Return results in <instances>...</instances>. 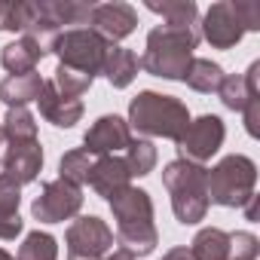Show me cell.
I'll return each instance as SVG.
<instances>
[{
    "label": "cell",
    "mask_w": 260,
    "mask_h": 260,
    "mask_svg": "<svg viewBox=\"0 0 260 260\" xmlns=\"http://www.w3.org/2000/svg\"><path fill=\"white\" fill-rule=\"evenodd\" d=\"M199 43V31L196 28H172V25H159L147 34V49L138 61V68H144L153 77L162 80H184L187 68L193 61V49Z\"/></svg>",
    "instance_id": "1"
},
{
    "label": "cell",
    "mask_w": 260,
    "mask_h": 260,
    "mask_svg": "<svg viewBox=\"0 0 260 260\" xmlns=\"http://www.w3.org/2000/svg\"><path fill=\"white\" fill-rule=\"evenodd\" d=\"M125 122H128V128H135L138 135L178 141L190 125V110L175 95H162V92L147 89V92H138L132 98Z\"/></svg>",
    "instance_id": "2"
},
{
    "label": "cell",
    "mask_w": 260,
    "mask_h": 260,
    "mask_svg": "<svg viewBox=\"0 0 260 260\" xmlns=\"http://www.w3.org/2000/svg\"><path fill=\"white\" fill-rule=\"evenodd\" d=\"M254 184H257V166L242 153L223 156L205 175L208 202L223 205V208H242L245 202H251L254 199Z\"/></svg>",
    "instance_id": "3"
},
{
    "label": "cell",
    "mask_w": 260,
    "mask_h": 260,
    "mask_svg": "<svg viewBox=\"0 0 260 260\" xmlns=\"http://www.w3.org/2000/svg\"><path fill=\"white\" fill-rule=\"evenodd\" d=\"M110 43L101 40L95 31L89 28H71V31H58L49 43V52L58 55V64L74 68L86 77L95 80V74H101L104 68V55H107Z\"/></svg>",
    "instance_id": "4"
},
{
    "label": "cell",
    "mask_w": 260,
    "mask_h": 260,
    "mask_svg": "<svg viewBox=\"0 0 260 260\" xmlns=\"http://www.w3.org/2000/svg\"><path fill=\"white\" fill-rule=\"evenodd\" d=\"M226 138V128H223V119L214 116V113H205L199 119H190L187 132L178 138V159H187V162H196V166H205L223 144Z\"/></svg>",
    "instance_id": "5"
},
{
    "label": "cell",
    "mask_w": 260,
    "mask_h": 260,
    "mask_svg": "<svg viewBox=\"0 0 260 260\" xmlns=\"http://www.w3.org/2000/svg\"><path fill=\"white\" fill-rule=\"evenodd\" d=\"M64 245H68V260H101L113 248V230L101 217L86 214L68 226Z\"/></svg>",
    "instance_id": "6"
},
{
    "label": "cell",
    "mask_w": 260,
    "mask_h": 260,
    "mask_svg": "<svg viewBox=\"0 0 260 260\" xmlns=\"http://www.w3.org/2000/svg\"><path fill=\"white\" fill-rule=\"evenodd\" d=\"M80 208H83V187L58 178V181L43 184V193L34 199L31 214L40 223H64V220L77 217Z\"/></svg>",
    "instance_id": "7"
},
{
    "label": "cell",
    "mask_w": 260,
    "mask_h": 260,
    "mask_svg": "<svg viewBox=\"0 0 260 260\" xmlns=\"http://www.w3.org/2000/svg\"><path fill=\"white\" fill-rule=\"evenodd\" d=\"M128 144H132V128L116 113L98 116L83 135V150L89 156H116V150H125Z\"/></svg>",
    "instance_id": "8"
},
{
    "label": "cell",
    "mask_w": 260,
    "mask_h": 260,
    "mask_svg": "<svg viewBox=\"0 0 260 260\" xmlns=\"http://www.w3.org/2000/svg\"><path fill=\"white\" fill-rule=\"evenodd\" d=\"M138 28V13L128 4H98L89 16V31H95L101 40L116 46V40H125Z\"/></svg>",
    "instance_id": "9"
},
{
    "label": "cell",
    "mask_w": 260,
    "mask_h": 260,
    "mask_svg": "<svg viewBox=\"0 0 260 260\" xmlns=\"http://www.w3.org/2000/svg\"><path fill=\"white\" fill-rule=\"evenodd\" d=\"M202 37L214 46V49H233L242 37L245 28L236 16L233 0H220V4H211V10L202 19Z\"/></svg>",
    "instance_id": "10"
},
{
    "label": "cell",
    "mask_w": 260,
    "mask_h": 260,
    "mask_svg": "<svg viewBox=\"0 0 260 260\" xmlns=\"http://www.w3.org/2000/svg\"><path fill=\"white\" fill-rule=\"evenodd\" d=\"M110 211L116 217V230H125V226H153V202H150V193L147 190H138V187H122L116 190L110 199Z\"/></svg>",
    "instance_id": "11"
},
{
    "label": "cell",
    "mask_w": 260,
    "mask_h": 260,
    "mask_svg": "<svg viewBox=\"0 0 260 260\" xmlns=\"http://www.w3.org/2000/svg\"><path fill=\"white\" fill-rule=\"evenodd\" d=\"M0 162H4V175L13 178L19 187L31 184V181H37V175L43 169V147H40V141H10Z\"/></svg>",
    "instance_id": "12"
},
{
    "label": "cell",
    "mask_w": 260,
    "mask_h": 260,
    "mask_svg": "<svg viewBox=\"0 0 260 260\" xmlns=\"http://www.w3.org/2000/svg\"><path fill=\"white\" fill-rule=\"evenodd\" d=\"M40 113L46 122H52L55 128H71L83 119V101L80 98H71V95H61L52 80H43V89H40Z\"/></svg>",
    "instance_id": "13"
},
{
    "label": "cell",
    "mask_w": 260,
    "mask_h": 260,
    "mask_svg": "<svg viewBox=\"0 0 260 260\" xmlns=\"http://www.w3.org/2000/svg\"><path fill=\"white\" fill-rule=\"evenodd\" d=\"M46 52H49V46H46V43H40V40H34V37L22 34L19 40H13V43H7V46H4V52H0V64L10 71V77L31 74V71H37V64L43 61V55H46Z\"/></svg>",
    "instance_id": "14"
},
{
    "label": "cell",
    "mask_w": 260,
    "mask_h": 260,
    "mask_svg": "<svg viewBox=\"0 0 260 260\" xmlns=\"http://www.w3.org/2000/svg\"><path fill=\"white\" fill-rule=\"evenodd\" d=\"M128 181H132V175H128V166H125L122 156H98V159L92 162V169H89V181H86V184H89L98 196L110 199L116 190L128 187Z\"/></svg>",
    "instance_id": "15"
},
{
    "label": "cell",
    "mask_w": 260,
    "mask_h": 260,
    "mask_svg": "<svg viewBox=\"0 0 260 260\" xmlns=\"http://www.w3.org/2000/svg\"><path fill=\"white\" fill-rule=\"evenodd\" d=\"M19 202H22V187L0 175V239H16L25 226V220L19 217Z\"/></svg>",
    "instance_id": "16"
},
{
    "label": "cell",
    "mask_w": 260,
    "mask_h": 260,
    "mask_svg": "<svg viewBox=\"0 0 260 260\" xmlns=\"http://www.w3.org/2000/svg\"><path fill=\"white\" fill-rule=\"evenodd\" d=\"M43 89V77L37 71L31 74H19V77H7L0 80V101L7 107H25L28 101H37Z\"/></svg>",
    "instance_id": "17"
},
{
    "label": "cell",
    "mask_w": 260,
    "mask_h": 260,
    "mask_svg": "<svg viewBox=\"0 0 260 260\" xmlns=\"http://www.w3.org/2000/svg\"><path fill=\"white\" fill-rule=\"evenodd\" d=\"M205 175H208L205 166H196V162H187V159H172L162 169V184H166L169 193H175V190H205Z\"/></svg>",
    "instance_id": "18"
},
{
    "label": "cell",
    "mask_w": 260,
    "mask_h": 260,
    "mask_svg": "<svg viewBox=\"0 0 260 260\" xmlns=\"http://www.w3.org/2000/svg\"><path fill=\"white\" fill-rule=\"evenodd\" d=\"M101 74L107 77V83H110L113 89H125L128 83L135 80V74H138V58H135V52H132V49H122V46H110L107 55H104Z\"/></svg>",
    "instance_id": "19"
},
{
    "label": "cell",
    "mask_w": 260,
    "mask_h": 260,
    "mask_svg": "<svg viewBox=\"0 0 260 260\" xmlns=\"http://www.w3.org/2000/svg\"><path fill=\"white\" fill-rule=\"evenodd\" d=\"M208 205H211V202H208V193H205V190H175V193H172L175 217H178L184 226L205 220Z\"/></svg>",
    "instance_id": "20"
},
{
    "label": "cell",
    "mask_w": 260,
    "mask_h": 260,
    "mask_svg": "<svg viewBox=\"0 0 260 260\" xmlns=\"http://www.w3.org/2000/svg\"><path fill=\"white\" fill-rule=\"evenodd\" d=\"M190 254H193V260H226L230 257V233H223L217 226L199 230L190 245Z\"/></svg>",
    "instance_id": "21"
},
{
    "label": "cell",
    "mask_w": 260,
    "mask_h": 260,
    "mask_svg": "<svg viewBox=\"0 0 260 260\" xmlns=\"http://www.w3.org/2000/svg\"><path fill=\"white\" fill-rule=\"evenodd\" d=\"M147 10L162 16L166 25H172V28H196V16H199V7L193 0H162V4L150 0Z\"/></svg>",
    "instance_id": "22"
},
{
    "label": "cell",
    "mask_w": 260,
    "mask_h": 260,
    "mask_svg": "<svg viewBox=\"0 0 260 260\" xmlns=\"http://www.w3.org/2000/svg\"><path fill=\"white\" fill-rule=\"evenodd\" d=\"M223 77L226 74H223V68L217 61H211V58H193L190 68H187L184 83L190 89H196V92H217V86H220Z\"/></svg>",
    "instance_id": "23"
},
{
    "label": "cell",
    "mask_w": 260,
    "mask_h": 260,
    "mask_svg": "<svg viewBox=\"0 0 260 260\" xmlns=\"http://www.w3.org/2000/svg\"><path fill=\"white\" fill-rule=\"evenodd\" d=\"M0 128L7 141H37V119L28 107H10Z\"/></svg>",
    "instance_id": "24"
},
{
    "label": "cell",
    "mask_w": 260,
    "mask_h": 260,
    "mask_svg": "<svg viewBox=\"0 0 260 260\" xmlns=\"http://www.w3.org/2000/svg\"><path fill=\"white\" fill-rule=\"evenodd\" d=\"M43 7H46V16L52 19V25L61 28V25H83V22H89L95 4H77V0H43Z\"/></svg>",
    "instance_id": "25"
},
{
    "label": "cell",
    "mask_w": 260,
    "mask_h": 260,
    "mask_svg": "<svg viewBox=\"0 0 260 260\" xmlns=\"http://www.w3.org/2000/svg\"><path fill=\"white\" fill-rule=\"evenodd\" d=\"M122 159H125L128 175H132V178H144L156 166V147L150 141H144V138H132V144L125 147V156Z\"/></svg>",
    "instance_id": "26"
},
{
    "label": "cell",
    "mask_w": 260,
    "mask_h": 260,
    "mask_svg": "<svg viewBox=\"0 0 260 260\" xmlns=\"http://www.w3.org/2000/svg\"><path fill=\"white\" fill-rule=\"evenodd\" d=\"M16 260H58V242H55L49 233L34 230V233L25 236V242H22Z\"/></svg>",
    "instance_id": "27"
},
{
    "label": "cell",
    "mask_w": 260,
    "mask_h": 260,
    "mask_svg": "<svg viewBox=\"0 0 260 260\" xmlns=\"http://www.w3.org/2000/svg\"><path fill=\"white\" fill-rule=\"evenodd\" d=\"M89 169H92V156H89L83 147H77V150H68V153L61 156V162H58V178H61V181H71V184H77V187H83V184L89 181Z\"/></svg>",
    "instance_id": "28"
},
{
    "label": "cell",
    "mask_w": 260,
    "mask_h": 260,
    "mask_svg": "<svg viewBox=\"0 0 260 260\" xmlns=\"http://www.w3.org/2000/svg\"><path fill=\"white\" fill-rule=\"evenodd\" d=\"M52 86H55L61 95L80 98V95L92 86V77H86V74H80V71H74V68L58 64V68H55V74H52Z\"/></svg>",
    "instance_id": "29"
},
{
    "label": "cell",
    "mask_w": 260,
    "mask_h": 260,
    "mask_svg": "<svg viewBox=\"0 0 260 260\" xmlns=\"http://www.w3.org/2000/svg\"><path fill=\"white\" fill-rule=\"evenodd\" d=\"M217 95H220V101H223V107H230V110H245V104L251 101V95H248V89H245V80L239 77V74H230V77H223L220 80V86H217Z\"/></svg>",
    "instance_id": "30"
},
{
    "label": "cell",
    "mask_w": 260,
    "mask_h": 260,
    "mask_svg": "<svg viewBox=\"0 0 260 260\" xmlns=\"http://www.w3.org/2000/svg\"><path fill=\"white\" fill-rule=\"evenodd\" d=\"M260 254V239L254 233H233L230 236V257L226 260H257Z\"/></svg>",
    "instance_id": "31"
},
{
    "label": "cell",
    "mask_w": 260,
    "mask_h": 260,
    "mask_svg": "<svg viewBox=\"0 0 260 260\" xmlns=\"http://www.w3.org/2000/svg\"><path fill=\"white\" fill-rule=\"evenodd\" d=\"M233 7L245 31H260V4H254V0H233Z\"/></svg>",
    "instance_id": "32"
},
{
    "label": "cell",
    "mask_w": 260,
    "mask_h": 260,
    "mask_svg": "<svg viewBox=\"0 0 260 260\" xmlns=\"http://www.w3.org/2000/svg\"><path fill=\"white\" fill-rule=\"evenodd\" d=\"M242 113H245V128H248V135L257 138V135H260V98H251Z\"/></svg>",
    "instance_id": "33"
},
{
    "label": "cell",
    "mask_w": 260,
    "mask_h": 260,
    "mask_svg": "<svg viewBox=\"0 0 260 260\" xmlns=\"http://www.w3.org/2000/svg\"><path fill=\"white\" fill-rule=\"evenodd\" d=\"M162 260H193V254H190V248H172L162 254Z\"/></svg>",
    "instance_id": "34"
},
{
    "label": "cell",
    "mask_w": 260,
    "mask_h": 260,
    "mask_svg": "<svg viewBox=\"0 0 260 260\" xmlns=\"http://www.w3.org/2000/svg\"><path fill=\"white\" fill-rule=\"evenodd\" d=\"M101 260H135V254L125 251V248H113V251H107Z\"/></svg>",
    "instance_id": "35"
},
{
    "label": "cell",
    "mask_w": 260,
    "mask_h": 260,
    "mask_svg": "<svg viewBox=\"0 0 260 260\" xmlns=\"http://www.w3.org/2000/svg\"><path fill=\"white\" fill-rule=\"evenodd\" d=\"M0 260H16V257H13L10 251H4V248H0Z\"/></svg>",
    "instance_id": "36"
},
{
    "label": "cell",
    "mask_w": 260,
    "mask_h": 260,
    "mask_svg": "<svg viewBox=\"0 0 260 260\" xmlns=\"http://www.w3.org/2000/svg\"><path fill=\"white\" fill-rule=\"evenodd\" d=\"M4 141H7V138H4V128H0V144H4Z\"/></svg>",
    "instance_id": "37"
}]
</instances>
